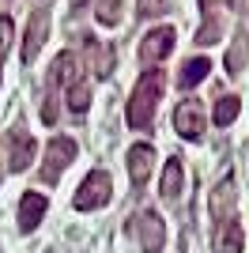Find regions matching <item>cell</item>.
<instances>
[{"label": "cell", "mask_w": 249, "mask_h": 253, "mask_svg": "<svg viewBox=\"0 0 249 253\" xmlns=\"http://www.w3.org/2000/svg\"><path fill=\"white\" fill-rule=\"evenodd\" d=\"M223 4L227 0H200V11L208 23L197 31V45H215L223 38Z\"/></svg>", "instance_id": "obj_9"}, {"label": "cell", "mask_w": 249, "mask_h": 253, "mask_svg": "<svg viewBox=\"0 0 249 253\" xmlns=\"http://www.w3.org/2000/svg\"><path fill=\"white\" fill-rule=\"evenodd\" d=\"M94 19L102 27H117L121 23V0H94Z\"/></svg>", "instance_id": "obj_20"}, {"label": "cell", "mask_w": 249, "mask_h": 253, "mask_svg": "<svg viewBox=\"0 0 249 253\" xmlns=\"http://www.w3.org/2000/svg\"><path fill=\"white\" fill-rule=\"evenodd\" d=\"M76 80H80V76H76V53L64 49L61 57L53 61V68H49V87H53V91H57V87H64V91H68Z\"/></svg>", "instance_id": "obj_15"}, {"label": "cell", "mask_w": 249, "mask_h": 253, "mask_svg": "<svg viewBox=\"0 0 249 253\" xmlns=\"http://www.w3.org/2000/svg\"><path fill=\"white\" fill-rule=\"evenodd\" d=\"M45 211H49V201L42 197V193H23L19 197V231L23 234H31V231H38V223L45 219Z\"/></svg>", "instance_id": "obj_10"}, {"label": "cell", "mask_w": 249, "mask_h": 253, "mask_svg": "<svg viewBox=\"0 0 249 253\" xmlns=\"http://www.w3.org/2000/svg\"><path fill=\"white\" fill-rule=\"evenodd\" d=\"M170 49H174V31H170V27H155V31H147L144 42H140V61L159 64V61L170 57Z\"/></svg>", "instance_id": "obj_8"}, {"label": "cell", "mask_w": 249, "mask_h": 253, "mask_svg": "<svg viewBox=\"0 0 249 253\" xmlns=\"http://www.w3.org/2000/svg\"><path fill=\"white\" fill-rule=\"evenodd\" d=\"M76 140L72 136H53L49 148H45V159H42V181L45 185H57V178H61L64 170H68V163L76 159Z\"/></svg>", "instance_id": "obj_4"}, {"label": "cell", "mask_w": 249, "mask_h": 253, "mask_svg": "<svg viewBox=\"0 0 249 253\" xmlns=\"http://www.w3.org/2000/svg\"><path fill=\"white\" fill-rule=\"evenodd\" d=\"M234 201H238V185H234V174H227V178L211 189V197H208V211H211V219H215V223L234 219Z\"/></svg>", "instance_id": "obj_6"}, {"label": "cell", "mask_w": 249, "mask_h": 253, "mask_svg": "<svg viewBox=\"0 0 249 253\" xmlns=\"http://www.w3.org/2000/svg\"><path fill=\"white\" fill-rule=\"evenodd\" d=\"M11 38H15V27H11L8 15H0V72H4V57L11 49Z\"/></svg>", "instance_id": "obj_21"}, {"label": "cell", "mask_w": 249, "mask_h": 253, "mask_svg": "<svg viewBox=\"0 0 249 253\" xmlns=\"http://www.w3.org/2000/svg\"><path fill=\"white\" fill-rule=\"evenodd\" d=\"M181 185H185V167H181V159H166L163 181H159L163 201H177V197H181Z\"/></svg>", "instance_id": "obj_14"}, {"label": "cell", "mask_w": 249, "mask_h": 253, "mask_svg": "<svg viewBox=\"0 0 249 253\" xmlns=\"http://www.w3.org/2000/svg\"><path fill=\"white\" fill-rule=\"evenodd\" d=\"M208 72H211V61L208 57H193V61L181 64V72H177V87H185V91H193L197 84H204Z\"/></svg>", "instance_id": "obj_16"}, {"label": "cell", "mask_w": 249, "mask_h": 253, "mask_svg": "<svg viewBox=\"0 0 249 253\" xmlns=\"http://www.w3.org/2000/svg\"><path fill=\"white\" fill-rule=\"evenodd\" d=\"M34 140L27 128H11L8 132V170L11 174H23V170L31 167V159H34Z\"/></svg>", "instance_id": "obj_7"}, {"label": "cell", "mask_w": 249, "mask_h": 253, "mask_svg": "<svg viewBox=\"0 0 249 253\" xmlns=\"http://www.w3.org/2000/svg\"><path fill=\"white\" fill-rule=\"evenodd\" d=\"M45 38H49V11H34L31 27H27V38H23V61L27 64L38 57V49L45 45Z\"/></svg>", "instance_id": "obj_11"}, {"label": "cell", "mask_w": 249, "mask_h": 253, "mask_svg": "<svg viewBox=\"0 0 249 253\" xmlns=\"http://www.w3.org/2000/svg\"><path fill=\"white\" fill-rule=\"evenodd\" d=\"M163 91H166V76L159 72V68H147V72L140 76V84L132 87V98H128V110H124L128 128L147 132V128L155 125V110H159Z\"/></svg>", "instance_id": "obj_1"}, {"label": "cell", "mask_w": 249, "mask_h": 253, "mask_svg": "<svg viewBox=\"0 0 249 253\" xmlns=\"http://www.w3.org/2000/svg\"><path fill=\"white\" fill-rule=\"evenodd\" d=\"M242 227H238V215L227 223H215V242H211V250L215 253H242Z\"/></svg>", "instance_id": "obj_13"}, {"label": "cell", "mask_w": 249, "mask_h": 253, "mask_svg": "<svg viewBox=\"0 0 249 253\" xmlns=\"http://www.w3.org/2000/svg\"><path fill=\"white\" fill-rule=\"evenodd\" d=\"M87 53H91V72L98 80H106V76L114 72V49L110 45H102L98 38H87Z\"/></svg>", "instance_id": "obj_17"}, {"label": "cell", "mask_w": 249, "mask_h": 253, "mask_svg": "<svg viewBox=\"0 0 249 253\" xmlns=\"http://www.w3.org/2000/svg\"><path fill=\"white\" fill-rule=\"evenodd\" d=\"M170 4H174V0H140L136 8H140V15H144V19H159L163 11H170Z\"/></svg>", "instance_id": "obj_22"}, {"label": "cell", "mask_w": 249, "mask_h": 253, "mask_svg": "<svg viewBox=\"0 0 249 253\" xmlns=\"http://www.w3.org/2000/svg\"><path fill=\"white\" fill-rule=\"evenodd\" d=\"M151 170H155V148L151 144L128 148V178H132V185H144L151 178Z\"/></svg>", "instance_id": "obj_12"}, {"label": "cell", "mask_w": 249, "mask_h": 253, "mask_svg": "<svg viewBox=\"0 0 249 253\" xmlns=\"http://www.w3.org/2000/svg\"><path fill=\"white\" fill-rule=\"evenodd\" d=\"M110 197H114L110 174H106V170H91V174L83 178V185L76 189L72 204H76V211H98L102 204H110Z\"/></svg>", "instance_id": "obj_3"}, {"label": "cell", "mask_w": 249, "mask_h": 253, "mask_svg": "<svg viewBox=\"0 0 249 253\" xmlns=\"http://www.w3.org/2000/svg\"><path fill=\"white\" fill-rule=\"evenodd\" d=\"M238 110H242L238 98H234V95H223L215 102V110H211V121H215V125H230V121L238 117Z\"/></svg>", "instance_id": "obj_19"}, {"label": "cell", "mask_w": 249, "mask_h": 253, "mask_svg": "<svg viewBox=\"0 0 249 253\" xmlns=\"http://www.w3.org/2000/svg\"><path fill=\"white\" fill-rule=\"evenodd\" d=\"M174 132L181 140H200L204 136V106L197 98H185V102L174 110Z\"/></svg>", "instance_id": "obj_5"}, {"label": "cell", "mask_w": 249, "mask_h": 253, "mask_svg": "<svg viewBox=\"0 0 249 253\" xmlns=\"http://www.w3.org/2000/svg\"><path fill=\"white\" fill-rule=\"evenodd\" d=\"M128 231L136 234V242H140V250H144V253H163V246H166V223L159 219V211L140 208L132 219H128Z\"/></svg>", "instance_id": "obj_2"}, {"label": "cell", "mask_w": 249, "mask_h": 253, "mask_svg": "<svg viewBox=\"0 0 249 253\" xmlns=\"http://www.w3.org/2000/svg\"><path fill=\"white\" fill-rule=\"evenodd\" d=\"M87 106H91V87L83 84V80H76V84L68 87V110H72L76 117H83Z\"/></svg>", "instance_id": "obj_18"}]
</instances>
